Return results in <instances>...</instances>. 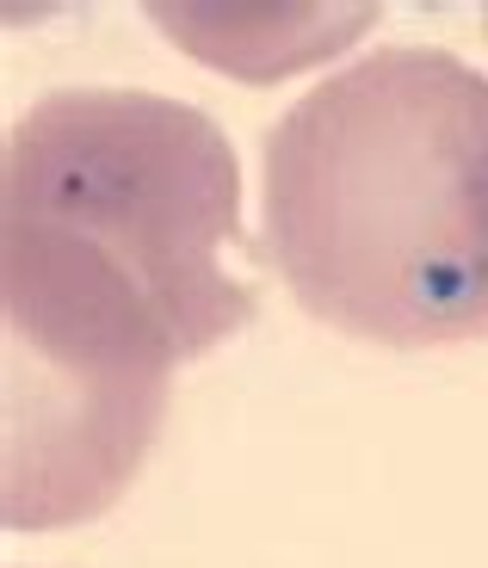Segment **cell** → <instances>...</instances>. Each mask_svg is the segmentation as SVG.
I'll use <instances>...</instances> for the list:
<instances>
[{"label": "cell", "instance_id": "1", "mask_svg": "<svg viewBox=\"0 0 488 568\" xmlns=\"http://www.w3.org/2000/svg\"><path fill=\"white\" fill-rule=\"evenodd\" d=\"M260 260L316 322L377 346L488 334V74L372 50L260 149Z\"/></svg>", "mask_w": 488, "mask_h": 568}, {"label": "cell", "instance_id": "3", "mask_svg": "<svg viewBox=\"0 0 488 568\" xmlns=\"http://www.w3.org/2000/svg\"><path fill=\"white\" fill-rule=\"evenodd\" d=\"M0 216L100 242L161 303L199 358L254 322V291L223 272L242 235V173L211 112L136 87H57L13 118Z\"/></svg>", "mask_w": 488, "mask_h": 568}, {"label": "cell", "instance_id": "2", "mask_svg": "<svg viewBox=\"0 0 488 568\" xmlns=\"http://www.w3.org/2000/svg\"><path fill=\"white\" fill-rule=\"evenodd\" d=\"M180 334L100 242L0 216V519H100L167 420Z\"/></svg>", "mask_w": 488, "mask_h": 568}]
</instances>
